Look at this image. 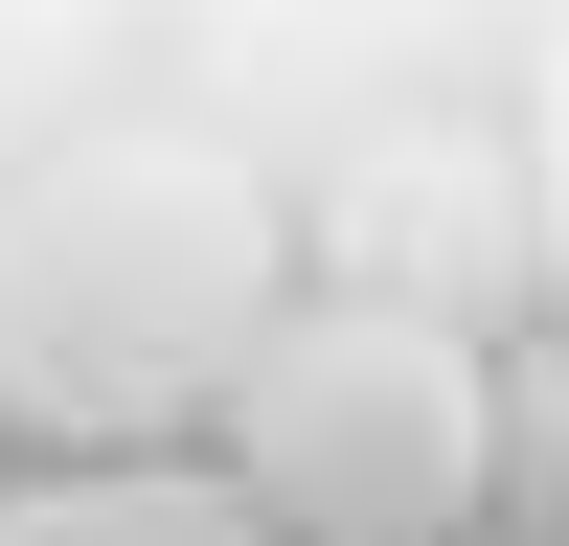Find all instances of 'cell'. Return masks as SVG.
<instances>
[{
    "instance_id": "obj_1",
    "label": "cell",
    "mask_w": 569,
    "mask_h": 546,
    "mask_svg": "<svg viewBox=\"0 0 569 546\" xmlns=\"http://www.w3.org/2000/svg\"><path fill=\"white\" fill-rule=\"evenodd\" d=\"M251 342H273V182L228 136L91 114L0 160V410L46 433V478L160 455L182 410H228Z\"/></svg>"
},
{
    "instance_id": "obj_2",
    "label": "cell",
    "mask_w": 569,
    "mask_h": 546,
    "mask_svg": "<svg viewBox=\"0 0 569 546\" xmlns=\"http://www.w3.org/2000/svg\"><path fill=\"white\" fill-rule=\"evenodd\" d=\"M206 478L273 546H479V455H501V342L388 296H273V342L228 364Z\"/></svg>"
},
{
    "instance_id": "obj_3",
    "label": "cell",
    "mask_w": 569,
    "mask_h": 546,
    "mask_svg": "<svg viewBox=\"0 0 569 546\" xmlns=\"http://www.w3.org/2000/svg\"><path fill=\"white\" fill-rule=\"evenodd\" d=\"M525 273H547V182H525V136H479V114H388V136L342 160V296L501 342V296H525Z\"/></svg>"
},
{
    "instance_id": "obj_4",
    "label": "cell",
    "mask_w": 569,
    "mask_h": 546,
    "mask_svg": "<svg viewBox=\"0 0 569 546\" xmlns=\"http://www.w3.org/2000/svg\"><path fill=\"white\" fill-rule=\"evenodd\" d=\"M0 546H273L206 455H91V478H0Z\"/></svg>"
},
{
    "instance_id": "obj_5",
    "label": "cell",
    "mask_w": 569,
    "mask_h": 546,
    "mask_svg": "<svg viewBox=\"0 0 569 546\" xmlns=\"http://www.w3.org/2000/svg\"><path fill=\"white\" fill-rule=\"evenodd\" d=\"M479 546H569V342L501 364V455H479Z\"/></svg>"
},
{
    "instance_id": "obj_6",
    "label": "cell",
    "mask_w": 569,
    "mask_h": 546,
    "mask_svg": "<svg viewBox=\"0 0 569 546\" xmlns=\"http://www.w3.org/2000/svg\"><path fill=\"white\" fill-rule=\"evenodd\" d=\"M525 182H547V273H569V69H547V136H525Z\"/></svg>"
}]
</instances>
